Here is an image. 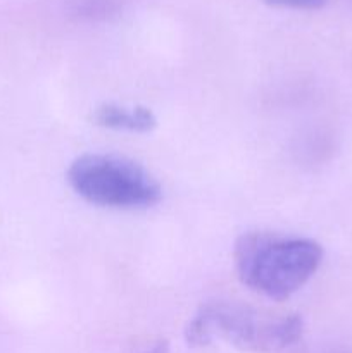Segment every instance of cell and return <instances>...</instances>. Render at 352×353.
Instances as JSON below:
<instances>
[{
  "instance_id": "cell-5",
  "label": "cell",
  "mask_w": 352,
  "mask_h": 353,
  "mask_svg": "<svg viewBox=\"0 0 352 353\" xmlns=\"http://www.w3.org/2000/svg\"><path fill=\"white\" fill-rule=\"evenodd\" d=\"M268 6L273 7H283V9H320L323 7L328 0H264Z\"/></svg>"
},
{
  "instance_id": "cell-1",
  "label": "cell",
  "mask_w": 352,
  "mask_h": 353,
  "mask_svg": "<svg viewBox=\"0 0 352 353\" xmlns=\"http://www.w3.org/2000/svg\"><path fill=\"white\" fill-rule=\"evenodd\" d=\"M323 247L311 238L266 231L242 234L235 243V269L247 288L271 300L299 292L320 269Z\"/></svg>"
},
{
  "instance_id": "cell-2",
  "label": "cell",
  "mask_w": 352,
  "mask_h": 353,
  "mask_svg": "<svg viewBox=\"0 0 352 353\" xmlns=\"http://www.w3.org/2000/svg\"><path fill=\"white\" fill-rule=\"evenodd\" d=\"M304 333L299 314H278L235 302H209L190 319L185 338L206 347L216 338L254 353H275L292 347Z\"/></svg>"
},
{
  "instance_id": "cell-3",
  "label": "cell",
  "mask_w": 352,
  "mask_h": 353,
  "mask_svg": "<svg viewBox=\"0 0 352 353\" xmlns=\"http://www.w3.org/2000/svg\"><path fill=\"white\" fill-rule=\"evenodd\" d=\"M68 183L83 200L107 209H148L162 196L161 185L147 169L110 154L79 155L69 165Z\"/></svg>"
},
{
  "instance_id": "cell-4",
  "label": "cell",
  "mask_w": 352,
  "mask_h": 353,
  "mask_svg": "<svg viewBox=\"0 0 352 353\" xmlns=\"http://www.w3.org/2000/svg\"><path fill=\"white\" fill-rule=\"evenodd\" d=\"M93 123L102 128L131 133H147L157 126V117L147 107H124L104 103L93 110Z\"/></svg>"
}]
</instances>
